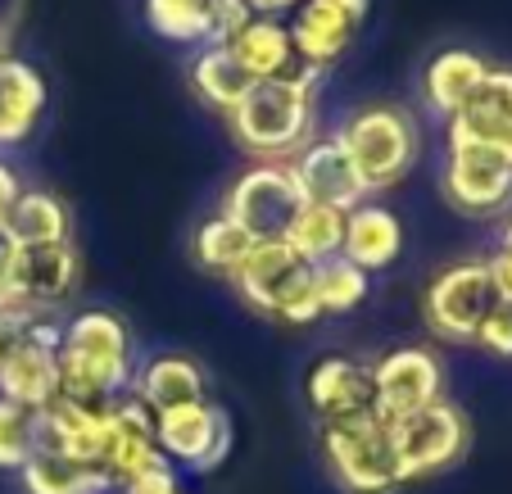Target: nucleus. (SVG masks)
<instances>
[{
  "instance_id": "obj_1",
  "label": "nucleus",
  "mask_w": 512,
  "mask_h": 494,
  "mask_svg": "<svg viewBox=\"0 0 512 494\" xmlns=\"http://www.w3.org/2000/svg\"><path fill=\"white\" fill-rule=\"evenodd\" d=\"M132 377V331L118 313L87 309L64 322V336H59V399L109 408L123 390H132Z\"/></svg>"
},
{
  "instance_id": "obj_2",
  "label": "nucleus",
  "mask_w": 512,
  "mask_h": 494,
  "mask_svg": "<svg viewBox=\"0 0 512 494\" xmlns=\"http://www.w3.org/2000/svg\"><path fill=\"white\" fill-rule=\"evenodd\" d=\"M313 96H318V68H295L290 78L254 82L245 100L227 114V127L259 164H281L300 155L313 132Z\"/></svg>"
},
{
  "instance_id": "obj_3",
  "label": "nucleus",
  "mask_w": 512,
  "mask_h": 494,
  "mask_svg": "<svg viewBox=\"0 0 512 494\" xmlns=\"http://www.w3.org/2000/svg\"><path fill=\"white\" fill-rule=\"evenodd\" d=\"M241 300L286 327H309L322 318L318 291H313V263H304L286 241H259L241 272L232 277Z\"/></svg>"
},
{
  "instance_id": "obj_4",
  "label": "nucleus",
  "mask_w": 512,
  "mask_h": 494,
  "mask_svg": "<svg viewBox=\"0 0 512 494\" xmlns=\"http://www.w3.org/2000/svg\"><path fill=\"white\" fill-rule=\"evenodd\" d=\"M336 136H340V146H345V155L354 159L368 195L399 186L417 164V127H413V118L395 105L358 109Z\"/></svg>"
},
{
  "instance_id": "obj_5",
  "label": "nucleus",
  "mask_w": 512,
  "mask_h": 494,
  "mask_svg": "<svg viewBox=\"0 0 512 494\" xmlns=\"http://www.w3.org/2000/svg\"><path fill=\"white\" fill-rule=\"evenodd\" d=\"M322 454L345 494H395L404 485L390 422H381L377 413L322 427Z\"/></svg>"
},
{
  "instance_id": "obj_6",
  "label": "nucleus",
  "mask_w": 512,
  "mask_h": 494,
  "mask_svg": "<svg viewBox=\"0 0 512 494\" xmlns=\"http://www.w3.org/2000/svg\"><path fill=\"white\" fill-rule=\"evenodd\" d=\"M390 440H395V458H399V481L413 485L426 481V476L449 472L467 454L472 427L449 399H435V404L399 417L390 427Z\"/></svg>"
},
{
  "instance_id": "obj_7",
  "label": "nucleus",
  "mask_w": 512,
  "mask_h": 494,
  "mask_svg": "<svg viewBox=\"0 0 512 494\" xmlns=\"http://www.w3.org/2000/svg\"><path fill=\"white\" fill-rule=\"evenodd\" d=\"M445 200L467 218H494L512 204V150L481 146V141H458L449 136L445 155Z\"/></svg>"
},
{
  "instance_id": "obj_8",
  "label": "nucleus",
  "mask_w": 512,
  "mask_h": 494,
  "mask_svg": "<svg viewBox=\"0 0 512 494\" xmlns=\"http://www.w3.org/2000/svg\"><path fill=\"white\" fill-rule=\"evenodd\" d=\"M494 304H499V286H494L485 259H463L454 268L435 272L422 295L426 327L445 340H476Z\"/></svg>"
},
{
  "instance_id": "obj_9",
  "label": "nucleus",
  "mask_w": 512,
  "mask_h": 494,
  "mask_svg": "<svg viewBox=\"0 0 512 494\" xmlns=\"http://www.w3.org/2000/svg\"><path fill=\"white\" fill-rule=\"evenodd\" d=\"M304 209V195L290 177V164H254L227 191L223 214L236 218L254 241H286L295 214Z\"/></svg>"
},
{
  "instance_id": "obj_10",
  "label": "nucleus",
  "mask_w": 512,
  "mask_h": 494,
  "mask_svg": "<svg viewBox=\"0 0 512 494\" xmlns=\"http://www.w3.org/2000/svg\"><path fill=\"white\" fill-rule=\"evenodd\" d=\"M78 286V250L73 241L64 245H14V268L10 281H5V309L14 313H32V318H50V309L73 295Z\"/></svg>"
},
{
  "instance_id": "obj_11",
  "label": "nucleus",
  "mask_w": 512,
  "mask_h": 494,
  "mask_svg": "<svg viewBox=\"0 0 512 494\" xmlns=\"http://www.w3.org/2000/svg\"><path fill=\"white\" fill-rule=\"evenodd\" d=\"M155 445L173 467H191V472H213L232 449V422L218 404L200 399V404L168 408L155 417Z\"/></svg>"
},
{
  "instance_id": "obj_12",
  "label": "nucleus",
  "mask_w": 512,
  "mask_h": 494,
  "mask_svg": "<svg viewBox=\"0 0 512 494\" xmlns=\"http://www.w3.org/2000/svg\"><path fill=\"white\" fill-rule=\"evenodd\" d=\"M440 381L445 368L426 345H399L372 363V399H377V417L395 427L399 417L417 413V408L440 399Z\"/></svg>"
},
{
  "instance_id": "obj_13",
  "label": "nucleus",
  "mask_w": 512,
  "mask_h": 494,
  "mask_svg": "<svg viewBox=\"0 0 512 494\" xmlns=\"http://www.w3.org/2000/svg\"><path fill=\"white\" fill-rule=\"evenodd\" d=\"M59 327L55 318H37L28 327V340L10 354V363L0 368V399H14L23 408L46 413L59 399Z\"/></svg>"
},
{
  "instance_id": "obj_14",
  "label": "nucleus",
  "mask_w": 512,
  "mask_h": 494,
  "mask_svg": "<svg viewBox=\"0 0 512 494\" xmlns=\"http://www.w3.org/2000/svg\"><path fill=\"white\" fill-rule=\"evenodd\" d=\"M290 177L300 186L304 204H327V209L349 214V209H358L368 200V186H363V177H358L354 159L345 155L336 132L309 141L300 155L290 159Z\"/></svg>"
},
{
  "instance_id": "obj_15",
  "label": "nucleus",
  "mask_w": 512,
  "mask_h": 494,
  "mask_svg": "<svg viewBox=\"0 0 512 494\" xmlns=\"http://www.w3.org/2000/svg\"><path fill=\"white\" fill-rule=\"evenodd\" d=\"M304 395H309V408L318 413L322 427L377 413V399H372V363L349 359V354H322L309 368Z\"/></svg>"
},
{
  "instance_id": "obj_16",
  "label": "nucleus",
  "mask_w": 512,
  "mask_h": 494,
  "mask_svg": "<svg viewBox=\"0 0 512 494\" xmlns=\"http://www.w3.org/2000/svg\"><path fill=\"white\" fill-rule=\"evenodd\" d=\"M109 436H114V404L109 408H87V404H55L41 413V449H55V454L73 458L82 467H100L105 463Z\"/></svg>"
},
{
  "instance_id": "obj_17",
  "label": "nucleus",
  "mask_w": 512,
  "mask_h": 494,
  "mask_svg": "<svg viewBox=\"0 0 512 494\" xmlns=\"http://www.w3.org/2000/svg\"><path fill=\"white\" fill-rule=\"evenodd\" d=\"M159 463H168V458L159 454V445H155V417L145 413L132 395H118L114 399V436H109L105 463H100L109 490H123V485H132L136 476Z\"/></svg>"
},
{
  "instance_id": "obj_18",
  "label": "nucleus",
  "mask_w": 512,
  "mask_h": 494,
  "mask_svg": "<svg viewBox=\"0 0 512 494\" xmlns=\"http://www.w3.org/2000/svg\"><path fill=\"white\" fill-rule=\"evenodd\" d=\"M449 136L512 150V68H490L463 114L449 118Z\"/></svg>"
},
{
  "instance_id": "obj_19",
  "label": "nucleus",
  "mask_w": 512,
  "mask_h": 494,
  "mask_svg": "<svg viewBox=\"0 0 512 494\" xmlns=\"http://www.w3.org/2000/svg\"><path fill=\"white\" fill-rule=\"evenodd\" d=\"M286 28H290V46H295V59H300L304 68H318V73H322V68L336 64V59L349 50V41H354L358 23L349 19L345 10H336L331 0H304Z\"/></svg>"
},
{
  "instance_id": "obj_20",
  "label": "nucleus",
  "mask_w": 512,
  "mask_h": 494,
  "mask_svg": "<svg viewBox=\"0 0 512 494\" xmlns=\"http://www.w3.org/2000/svg\"><path fill=\"white\" fill-rule=\"evenodd\" d=\"M399 250H404V223H399L395 209L363 200L358 209L345 214V245H340V259H349L363 272H381L399 259Z\"/></svg>"
},
{
  "instance_id": "obj_21",
  "label": "nucleus",
  "mask_w": 512,
  "mask_h": 494,
  "mask_svg": "<svg viewBox=\"0 0 512 494\" xmlns=\"http://www.w3.org/2000/svg\"><path fill=\"white\" fill-rule=\"evenodd\" d=\"M132 399L150 417L168 413V408H182V404H200L204 399L200 363L186 359V354H159V359L141 363L132 377Z\"/></svg>"
},
{
  "instance_id": "obj_22",
  "label": "nucleus",
  "mask_w": 512,
  "mask_h": 494,
  "mask_svg": "<svg viewBox=\"0 0 512 494\" xmlns=\"http://www.w3.org/2000/svg\"><path fill=\"white\" fill-rule=\"evenodd\" d=\"M46 109V82L28 59H0V146H19L37 132Z\"/></svg>"
},
{
  "instance_id": "obj_23",
  "label": "nucleus",
  "mask_w": 512,
  "mask_h": 494,
  "mask_svg": "<svg viewBox=\"0 0 512 494\" xmlns=\"http://www.w3.org/2000/svg\"><path fill=\"white\" fill-rule=\"evenodd\" d=\"M490 64H485L476 50H440V55L426 64L422 73V96H426V109L440 118H458L463 105L476 96V87L485 82Z\"/></svg>"
},
{
  "instance_id": "obj_24",
  "label": "nucleus",
  "mask_w": 512,
  "mask_h": 494,
  "mask_svg": "<svg viewBox=\"0 0 512 494\" xmlns=\"http://www.w3.org/2000/svg\"><path fill=\"white\" fill-rule=\"evenodd\" d=\"M73 236V223H68V204L50 191H28L23 186L19 200L10 204L5 214V241L10 245H64Z\"/></svg>"
},
{
  "instance_id": "obj_25",
  "label": "nucleus",
  "mask_w": 512,
  "mask_h": 494,
  "mask_svg": "<svg viewBox=\"0 0 512 494\" xmlns=\"http://www.w3.org/2000/svg\"><path fill=\"white\" fill-rule=\"evenodd\" d=\"M236 55V64L250 73L254 82L268 78H290L300 59H295V46H290V28L281 19H254L241 37L227 46Z\"/></svg>"
},
{
  "instance_id": "obj_26",
  "label": "nucleus",
  "mask_w": 512,
  "mask_h": 494,
  "mask_svg": "<svg viewBox=\"0 0 512 494\" xmlns=\"http://www.w3.org/2000/svg\"><path fill=\"white\" fill-rule=\"evenodd\" d=\"M19 481L28 494H114L100 467H82L55 449H37L19 467Z\"/></svg>"
},
{
  "instance_id": "obj_27",
  "label": "nucleus",
  "mask_w": 512,
  "mask_h": 494,
  "mask_svg": "<svg viewBox=\"0 0 512 494\" xmlns=\"http://www.w3.org/2000/svg\"><path fill=\"white\" fill-rule=\"evenodd\" d=\"M191 87L204 105L218 109V114L227 118L245 100V91L254 87V78L236 64V55L227 46H209V50H200L191 64Z\"/></svg>"
},
{
  "instance_id": "obj_28",
  "label": "nucleus",
  "mask_w": 512,
  "mask_h": 494,
  "mask_svg": "<svg viewBox=\"0 0 512 494\" xmlns=\"http://www.w3.org/2000/svg\"><path fill=\"white\" fill-rule=\"evenodd\" d=\"M254 245L259 241H254L236 218L213 214V218H204L200 232H195V259H200V268H209V272H218V277L232 281L236 272H241V263L250 259Z\"/></svg>"
},
{
  "instance_id": "obj_29",
  "label": "nucleus",
  "mask_w": 512,
  "mask_h": 494,
  "mask_svg": "<svg viewBox=\"0 0 512 494\" xmlns=\"http://www.w3.org/2000/svg\"><path fill=\"white\" fill-rule=\"evenodd\" d=\"M286 245L300 254L304 263L336 259L340 245H345V214H340V209H327V204H304L286 232Z\"/></svg>"
},
{
  "instance_id": "obj_30",
  "label": "nucleus",
  "mask_w": 512,
  "mask_h": 494,
  "mask_svg": "<svg viewBox=\"0 0 512 494\" xmlns=\"http://www.w3.org/2000/svg\"><path fill=\"white\" fill-rule=\"evenodd\" d=\"M313 291H318V309L340 318V313H354L368 300V272L336 254L327 263H313Z\"/></svg>"
},
{
  "instance_id": "obj_31",
  "label": "nucleus",
  "mask_w": 512,
  "mask_h": 494,
  "mask_svg": "<svg viewBox=\"0 0 512 494\" xmlns=\"http://www.w3.org/2000/svg\"><path fill=\"white\" fill-rule=\"evenodd\" d=\"M41 449V413L0 399V472H19Z\"/></svg>"
},
{
  "instance_id": "obj_32",
  "label": "nucleus",
  "mask_w": 512,
  "mask_h": 494,
  "mask_svg": "<svg viewBox=\"0 0 512 494\" xmlns=\"http://www.w3.org/2000/svg\"><path fill=\"white\" fill-rule=\"evenodd\" d=\"M145 23L168 41H182V46H200L209 41V14H204V0H145Z\"/></svg>"
},
{
  "instance_id": "obj_33",
  "label": "nucleus",
  "mask_w": 512,
  "mask_h": 494,
  "mask_svg": "<svg viewBox=\"0 0 512 494\" xmlns=\"http://www.w3.org/2000/svg\"><path fill=\"white\" fill-rule=\"evenodd\" d=\"M204 14H209V41H204V46H232L254 23L245 0H204Z\"/></svg>"
},
{
  "instance_id": "obj_34",
  "label": "nucleus",
  "mask_w": 512,
  "mask_h": 494,
  "mask_svg": "<svg viewBox=\"0 0 512 494\" xmlns=\"http://www.w3.org/2000/svg\"><path fill=\"white\" fill-rule=\"evenodd\" d=\"M476 345H485L499 359H512V300H499L490 309V318L476 331Z\"/></svg>"
},
{
  "instance_id": "obj_35",
  "label": "nucleus",
  "mask_w": 512,
  "mask_h": 494,
  "mask_svg": "<svg viewBox=\"0 0 512 494\" xmlns=\"http://www.w3.org/2000/svg\"><path fill=\"white\" fill-rule=\"evenodd\" d=\"M114 494H182V485H177V467L173 463H159V467L141 472L132 485H123V490H114Z\"/></svg>"
},
{
  "instance_id": "obj_36",
  "label": "nucleus",
  "mask_w": 512,
  "mask_h": 494,
  "mask_svg": "<svg viewBox=\"0 0 512 494\" xmlns=\"http://www.w3.org/2000/svg\"><path fill=\"white\" fill-rule=\"evenodd\" d=\"M32 313H14V309H0V368L10 363V354L28 340V327H32Z\"/></svg>"
},
{
  "instance_id": "obj_37",
  "label": "nucleus",
  "mask_w": 512,
  "mask_h": 494,
  "mask_svg": "<svg viewBox=\"0 0 512 494\" xmlns=\"http://www.w3.org/2000/svg\"><path fill=\"white\" fill-rule=\"evenodd\" d=\"M19 191H23L19 173H14V168L0 159V236H5V214H10V204L19 200Z\"/></svg>"
},
{
  "instance_id": "obj_38",
  "label": "nucleus",
  "mask_w": 512,
  "mask_h": 494,
  "mask_svg": "<svg viewBox=\"0 0 512 494\" xmlns=\"http://www.w3.org/2000/svg\"><path fill=\"white\" fill-rule=\"evenodd\" d=\"M250 5L254 19H286V14H295L304 5V0H245Z\"/></svg>"
},
{
  "instance_id": "obj_39",
  "label": "nucleus",
  "mask_w": 512,
  "mask_h": 494,
  "mask_svg": "<svg viewBox=\"0 0 512 494\" xmlns=\"http://www.w3.org/2000/svg\"><path fill=\"white\" fill-rule=\"evenodd\" d=\"M331 5H336V10H345L354 23H363V19H368V10H372V0H331Z\"/></svg>"
},
{
  "instance_id": "obj_40",
  "label": "nucleus",
  "mask_w": 512,
  "mask_h": 494,
  "mask_svg": "<svg viewBox=\"0 0 512 494\" xmlns=\"http://www.w3.org/2000/svg\"><path fill=\"white\" fill-rule=\"evenodd\" d=\"M494 250H512V218L499 227V245H494Z\"/></svg>"
},
{
  "instance_id": "obj_41",
  "label": "nucleus",
  "mask_w": 512,
  "mask_h": 494,
  "mask_svg": "<svg viewBox=\"0 0 512 494\" xmlns=\"http://www.w3.org/2000/svg\"><path fill=\"white\" fill-rule=\"evenodd\" d=\"M0 59H5V37H0Z\"/></svg>"
},
{
  "instance_id": "obj_42",
  "label": "nucleus",
  "mask_w": 512,
  "mask_h": 494,
  "mask_svg": "<svg viewBox=\"0 0 512 494\" xmlns=\"http://www.w3.org/2000/svg\"><path fill=\"white\" fill-rule=\"evenodd\" d=\"M0 309H5V304H0Z\"/></svg>"
}]
</instances>
